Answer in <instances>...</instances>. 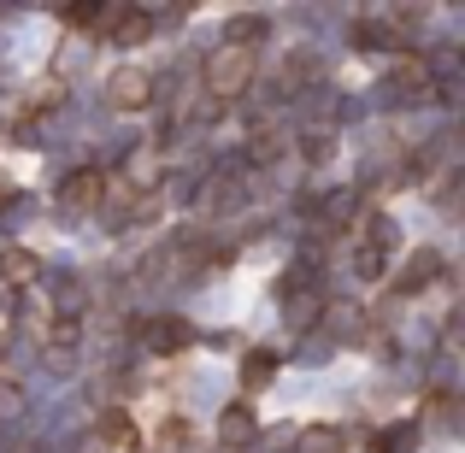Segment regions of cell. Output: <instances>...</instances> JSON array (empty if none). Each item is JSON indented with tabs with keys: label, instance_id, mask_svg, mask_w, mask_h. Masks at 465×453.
<instances>
[{
	"label": "cell",
	"instance_id": "obj_12",
	"mask_svg": "<svg viewBox=\"0 0 465 453\" xmlns=\"http://www.w3.org/2000/svg\"><path fill=\"white\" fill-rule=\"evenodd\" d=\"M272 371H277V359H272V353H248V371H242V377H248V383L260 389V383H272Z\"/></svg>",
	"mask_w": 465,
	"mask_h": 453
},
{
	"label": "cell",
	"instance_id": "obj_3",
	"mask_svg": "<svg viewBox=\"0 0 465 453\" xmlns=\"http://www.w3.org/2000/svg\"><path fill=\"white\" fill-rule=\"evenodd\" d=\"M106 94H113V106H124V113H136V106H148L153 101V77L148 71H113L106 77Z\"/></svg>",
	"mask_w": 465,
	"mask_h": 453
},
{
	"label": "cell",
	"instance_id": "obj_8",
	"mask_svg": "<svg viewBox=\"0 0 465 453\" xmlns=\"http://www.w3.org/2000/svg\"><path fill=\"white\" fill-rule=\"evenodd\" d=\"M253 430H260V424H253L248 407H230L224 419H218V436H224V442H253Z\"/></svg>",
	"mask_w": 465,
	"mask_h": 453
},
{
	"label": "cell",
	"instance_id": "obj_2",
	"mask_svg": "<svg viewBox=\"0 0 465 453\" xmlns=\"http://www.w3.org/2000/svg\"><path fill=\"white\" fill-rule=\"evenodd\" d=\"M101 194H106L101 171H71V177L59 182V206H65V212H89V206H101Z\"/></svg>",
	"mask_w": 465,
	"mask_h": 453
},
{
	"label": "cell",
	"instance_id": "obj_11",
	"mask_svg": "<svg viewBox=\"0 0 465 453\" xmlns=\"http://www.w3.org/2000/svg\"><path fill=\"white\" fill-rule=\"evenodd\" d=\"M47 348H77V318L59 312V318H54V330H47Z\"/></svg>",
	"mask_w": 465,
	"mask_h": 453
},
{
	"label": "cell",
	"instance_id": "obj_6",
	"mask_svg": "<svg viewBox=\"0 0 465 453\" xmlns=\"http://www.w3.org/2000/svg\"><path fill=\"white\" fill-rule=\"evenodd\" d=\"M183 341H189V324H183V318H153L148 324V348L153 353H177Z\"/></svg>",
	"mask_w": 465,
	"mask_h": 453
},
{
	"label": "cell",
	"instance_id": "obj_15",
	"mask_svg": "<svg viewBox=\"0 0 465 453\" xmlns=\"http://www.w3.org/2000/svg\"><path fill=\"white\" fill-rule=\"evenodd\" d=\"M424 271H436V260H430V253H424V260H412V277H401V289H424V283H430Z\"/></svg>",
	"mask_w": 465,
	"mask_h": 453
},
{
	"label": "cell",
	"instance_id": "obj_13",
	"mask_svg": "<svg viewBox=\"0 0 465 453\" xmlns=\"http://www.w3.org/2000/svg\"><path fill=\"white\" fill-rule=\"evenodd\" d=\"M101 12L106 6H65V18L77 24V30H101Z\"/></svg>",
	"mask_w": 465,
	"mask_h": 453
},
{
	"label": "cell",
	"instance_id": "obj_10",
	"mask_svg": "<svg viewBox=\"0 0 465 453\" xmlns=\"http://www.w3.org/2000/svg\"><path fill=\"white\" fill-rule=\"evenodd\" d=\"M18 412H24V389L0 377V424H12V419H18Z\"/></svg>",
	"mask_w": 465,
	"mask_h": 453
},
{
	"label": "cell",
	"instance_id": "obj_9",
	"mask_svg": "<svg viewBox=\"0 0 465 453\" xmlns=\"http://www.w3.org/2000/svg\"><path fill=\"white\" fill-rule=\"evenodd\" d=\"M395 83H401V89H407V94H419V89H424V83H430V71H424V65H419V59H401V71H395Z\"/></svg>",
	"mask_w": 465,
	"mask_h": 453
},
{
	"label": "cell",
	"instance_id": "obj_4",
	"mask_svg": "<svg viewBox=\"0 0 465 453\" xmlns=\"http://www.w3.org/2000/svg\"><path fill=\"white\" fill-rule=\"evenodd\" d=\"M42 277V260L30 248H0V283L6 289H30Z\"/></svg>",
	"mask_w": 465,
	"mask_h": 453
},
{
	"label": "cell",
	"instance_id": "obj_1",
	"mask_svg": "<svg viewBox=\"0 0 465 453\" xmlns=\"http://www.w3.org/2000/svg\"><path fill=\"white\" fill-rule=\"evenodd\" d=\"M248 83H253V54H242V47L224 42L213 59H206V89H213L218 101H236Z\"/></svg>",
	"mask_w": 465,
	"mask_h": 453
},
{
	"label": "cell",
	"instance_id": "obj_5",
	"mask_svg": "<svg viewBox=\"0 0 465 453\" xmlns=\"http://www.w3.org/2000/svg\"><path fill=\"white\" fill-rule=\"evenodd\" d=\"M295 453H348V436H341L336 424H312V430H301Z\"/></svg>",
	"mask_w": 465,
	"mask_h": 453
},
{
	"label": "cell",
	"instance_id": "obj_7",
	"mask_svg": "<svg viewBox=\"0 0 465 453\" xmlns=\"http://www.w3.org/2000/svg\"><path fill=\"white\" fill-rule=\"evenodd\" d=\"M101 442H113V448H136V419L130 412H101Z\"/></svg>",
	"mask_w": 465,
	"mask_h": 453
},
{
	"label": "cell",
	"instance_id": "obj_16",
	"mask_svg": "<svg viewBox=\"0 0 465 453\" xmlns=\"http://www.w3.org/2000/svg\"><path fill=\"white\" fill-rule=\"evenodd\" d=\"M401 448H412V430H395V436H383V453H401Z\"/></svg>",
	"mask_w": 465,
	"mask_h": 453
},
{
	"label": "cell",
	"instance_id": "obj_14",
	"mask_svg": "<svg viewBox=\"0 0 465 453\" xmlns=\"http://www.w3.org/2000/svg\"><path fill=\"white\" fill-rule=\"evenodd\" d=\"M301 148H307V159H330V148H336V142H330V130H312Z\"/></svg>",
	"mask_w": 465,
	"mask_h": 453
}]
</instances>
